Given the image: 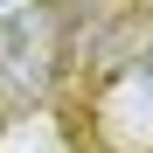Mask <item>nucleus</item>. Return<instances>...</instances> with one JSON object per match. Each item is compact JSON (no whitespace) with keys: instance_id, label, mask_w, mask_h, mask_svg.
I'll return each mask as SVG.
<instances>
[{"instance_id":"obj_1","label":"nucleus","mask_w":153,"mask_h":153,"mask_svg":"<svg viewBox=\"0 0 153 153\" xmlns=\"http://www.w3.org/2000/svg\"><path fill=\"white\" fill-rule=\"evenodd\" d=\"M56 63H63L56 7H28V14L0 21V97L7 105H35L56 76Z\"/></svg>"}]
</instances>
